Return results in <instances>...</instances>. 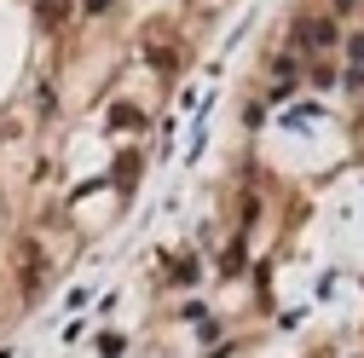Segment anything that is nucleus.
<instances>
[{
  "mask_svg": "<svg viewBox=\"0 0 364 358\" xmlns=\"http://www.w3.org/2000/svg\"><path fill=\"white\" fill-rule=\"evenodd\" d=\"M301 47H306V53H330V47H336V23H330V18L301 23Z\"/></svg>",
  "mask_w": 364,
  "mask_h": 358,
  "instance_id": "obj_1",
  "label": "nucleus"
},
{
  "mask_svg": "<svg viewBox=\"0 0 364 358\" xmlns=\"http://www.w3.org/2000/svg\"><path fill=\"white\" fill-rule=\"evenodd\" d=\"M70 18V0H41V23H47V29H58Z\"/></svg>",
  "mask_w": 364,
  "mask_h": 358,
  "instance_id": "obj_2",
  "label": "nucleus"
},
{
  "mask_svg": "<svg viewBox=\"0 0 364 358\" xmlns=\"http://www.w3.org/2000/svg\"><path fill=\"white\" fill-rule=\"evenodd\" d=\"M133 173H139V156H122V162H116V185H122V191L133 185Z\"/></svg>",
  "mask_w": 364,
  "mask_h": 358,
  "instance_id": "obj_3",
  "label": "nucleus"
},
{
  "mask_svg": "<svg viewBox=\"0 0 364 358\" xmlns=\"http://www.w3.org/2000/svg\"><path fill=\"white\" fill-rule=\"evenodd\" d=\"M347 58H353V70H364V35H353V40H347Z\"/></svg>",
  "mask_w": 364,
  "mask_h": 358,
  "instance_id": "obj_4",
  "label": "nucleus"
},
{
  "mask_svg": "<svg viewBox=\"0 0 364 358\" xmlns=\"http://www.w3.org/2000/svg\"><path fill=\"white\" fill-rule=\"evenodd\" d=\"M116 6V0H87V12H110Z\"/></svg>",
  "mask_w": 364,
  "mask_h": 358,
  "instance_id": "obj_5",
  "label": "nucleus"
},
{
  "mask_svg": "<svg viewBox=\"0 0 364 358\" xmlns=\"http://www.w3.org/2000/svg\"><path fill=\"white\" fill-rule=\"evenodd\" d=\"M330 6H336V12H353V6H358V0H330Z\"/></svg>",
  "mask_w": 364,
  "mask_h": 358,
  "instance_id": "obj_6",
  "label": "nucleus"
}]
</instances>
